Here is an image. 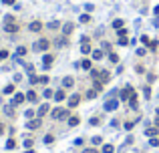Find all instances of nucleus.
<instances>
[{"label": "nucleus", "mask_w": 159, "mask_h": 153, "mask_svg": "<svg viewBox=\"0 0 159 153\" xmlns=\"http://www.w3.org/2000/svg\"><path fill=\"white\" fill-rule=\"evenodd\" d=\"M117 34H119V37L123 38V37H125V34H127V30H125V28H119V30H117Z\"/></svg>", "instance_id": "obj_36"}, {"label": "nucleus", "mask_w": 159, "mask_h": 153, "mask_svg": "<svg viewBox=\"0 0 159 153\" xmlns=\"http://www.w3.org/2000/svg\"><path fill=\"white\" fill-rule=\"evenodd\" d=\"M24 115H26V117L30 119V117H34V111H32V109H28V111H26V113H24Z\"/></svg>", "instance_id": "obj_39"}, {"label": "nucleus", "mask_w": 159, "mask_h": 153, "mask_svg": "<svg viewBox=\"0 0 159 153\" xmlns=\"http://www.w3.org/2000/svg\"><path fill=\"white\" fill-rule=\"evenodd\" d=\"M46 48H50V40L48 38H40L34 42V50H46Z\"/></svg>", "instance_id": "obj_2"}, {"label": "nucleus", "mask_w": 159, "mask_h": 153, "mask_svg": "<svg viewBox=\"0 0 159 153\" xmlns=\"http://www.w3.org/2000/svg\"><path fill=\"white\" fill-rule=\"evenodd\" d=\"M4 93H6V95L14 93V85H8V87H4Z\"/></svg>", "instance_id": "obj_26"}, {"label": "nucleus", "mask_w": 159, "mask_h": 153, "mask_svg": "<svg viewBox=\"0 0 159 153\" xmlns=\"http://www.w3.org/2000/svg\"><path fill=\"white\" fill-rule=\"evenodd\" d=\"M24 147H32V139H26L24 141Z\"/></svg>", "instance_id": "obj_41"}, {"label": "nucleus", "mask_w": 159, "mask_h": 153, "mask_svg": "<svg viewBox=\"0 0 159 153\" xmlns=\"http://www.w3.org/2000/svg\"><path fill=\"white\" fill-rule=\"evenodd\" d=\"M81 103V95H71V99H69V107H77Z\"/></svg>", "instance_id": "obj_6"}, {"label": "nucleus", "mask_w": 159, "mask_h": 153, "mask_svg": "<svg viewBox=\"0 0 159 153\" xmlns=\"http://www.w3.org/2000/svg\"><path fill=\"white\" fill-rule=\"evenodd\" d=\"M83 153H99V149H95V147H89V149H83Z\"/></svg>", "instance_id": "obj_33"}, {"label": "nucleus", "mask_w": 159, "mask_h": 153, "mask_svg": "<svg viewBox=\"0 0 159 153\" xmlns=\"http://www.w3.org/2000/svg\"><path fill=\"white\" fill-rule=\"evenodd\" d=\"M145 135H147V137H155V135H157V127H151V129H145Z\"/></svg>", "instance_id": "obj_18"}, {"label": "nucleus", "mask_w": 159, "mask_h": 153, "mask_svg": "<svg viewBox=\"0 0 159 153\" xmlns=\"http://www.w3.org/2000/svg\"><path fill=\"white\" fill-rule=\"evenodd\" d=\"M93 59L95 61H101L103 59V50H93Z\"/></svg>", "instance_id": "obj_21"}, {"label": "nucleus", "mask_w": 159, "mask_h": 153, "mask_svg": "<svg viewBox=\"0 0 159 153\" xmlns=\"http://www.w3.org/2000/svg\"><path fill=\"white\" fill-rule=\"evenodd\" d=\"M39 83H42V85H46V83H48V76H46V75L39 76Z\"/></svg>", "instance_id": "obj_31"}, {"label": "nucleus", "mask_w": 159, "mask_h": 153, "mask_svg": "<svg viewBox=\"0 0 159 153\" xmlns=\"http://www.w3.org/2000/svg\"><path fill=\"white\" fill-rule=\"evenodd\" d=\"M91 141H93V145H101V143H103V139H101V137H93Z\"/></svg>", "instance_id": "obj_30"}, {"label": "nucleus", "mask_w": 159, "mask_h": 153, "mask_svg": "<svg viewBox=\"0 0 159 153\" xmlns=\"http://www.w3.org/2000/svg\"><path fill=\"white\" fill-rule=\"evenodd\" d=\"M52 61H54V57H52V54H44V57H42V67H44V69H50Z\"/></svg>", "instance_id": "obj_4"}, {"label": "nucleus", "mask_w": 159, "mask_h": 153, "mask_svg": "<svg viewBox=\"0 0 159 153\" xmlns=\"http://www.w3.org/2000/svg\"><path fill=\"white\" fill-rule=\"evenodd\" d=\"M149 46H151V48L155 50V48H157V40H151V42H149Z\"/></svg>", "instance_id": "obj_40"}, {"label": "nucleus", "mask_w": 159, "mask_h": 153, "mask_svg": "<svg viewBox=\"0 0 159 153\" xmlns=\"http://www.w3.org/2000/svg\"><path fill=\"white\" fill-rule=\"evenodd\" d=\"M52 141H54V137H52V135H46V137H44V143H46V145H50Z\"/></svg>", "instance_id": "obj_29"}, {"label": "nucleus", "mask_w": 159, "mask_h": 153, "mask_svg": "<svg viewBox=\"0 0 159 153\" xmlns=\"http://www.w3.org/2000/svg\"><path fill=\"white\" fill-rule=\"evenodd\" d=\"M141 42H143V44H149L151 40H149V38H147V37H141Z\"/></svg>", "instance_id": "obj_42"}, {"label": "nucleus", "mask_w": 159, "mask_h": 153, "mask_svg": "<svg viewBox=\"0 0 159 153\" xmlns=\"http://www.w3.org/2000/svg\"><path fill=\"white\" fill-rule=\"evenodd\" d=\"M79 20L83 22V24H87V22L91 20V16H89V14H81V18H79Z\"/></svg>", "instance_id": "obj_25"}, {"label": "nucleus", "mask_w": 159, "mask_h": 153, "mask_svg": "<svg viewBox=\"0 0 159 153\" xmlns=\"http://www.w3.org/2000/svg\"><path fill=\"white\" fill-rule=\"evenodd\" d=\"M125 129H129V131H131V129H133V121H127V123H125Z\"/></svg>", "instance_id": "obj_38"}, {"label": "nucleus", "mask_w": 159, "mask_h": 153, "mask_svg": "<svg viewBox=\"0 0 159 153\" xmlns=\"http://www.w3.org/2000/svg\"><path fill=\"white\" fill-rule=\"evenodd\" d=\"M24 99H26V95L16 93V95H14V99H12V105H14V107H18V105H22V103H24Z\"/></svg>", "instance_id": "obj_3"}, {"label": "nucleus", "mask_w": 159, "mask_h": 153, "mask_svg": "<svg viewBox=\"0 0 159 153\" xmlns=\"http://www.w3.org/2000/svg\"><path fill=\"white\" fill-rule=\"evenodd\" d=\"M65 97H67V93H65V89H61V91H56V93H54V97H52V99H54V101H63Z\"/></svg>", "instance_id": "obj_13"}, {"label": "nucleus", "mask_w": 159, "mask_h": 153, "mask_svg": "<svg viewBox=\"0 0 159 153\" xmlns=\"http://www.w3.org/2000/svg\"><path fill=\"white\" fill-rule=\"evenodd\" d=\"M30 131H34V129H39L40 127V119H34V121H28V125H26Z\"/></svg>", "instance_id": "obj_11"}, {"label": "nucleus", "mask_w": 159, "mask_h": 153, "mask_svg": "<svg viewBox=\"0 0 159 153\" xmlns=\"http://www.w3.org/2000/svg\"><path fill=\"white\" fill-rule=\"evenodd\" d=\"M121 26H123V20H119V18L113 20V28H121Z\"/></svg>", "instance_id": "obj_27"}, {"label": "nucleus", "mask_w": 159, "mask_h": 153, "mask_svg": "<svg viewBox=\"0 0 159 153\" xmlns=\"http://www.w3.org/2000/svg\"><path fill=\"white\" fill-rule=\"evenodd\" d=\"M50 97H54V93H52L50 89H46V91H44V99H50Z\"/></svg>", "instance_id": "obj_28"}, {"label": "nucleus", "mask_w": 159, "mask_h": 153, "mask_svg": "<svg viewBox=\"0 0 159 153\" xmlns=\"http://www.w3.org/2000/svg\"><path fill=\"white\" fill-rule=\"evenodd\" d=\"M4 30H6V32H18V24H14V22H8V24L4 26Z\"/></svg>", "instance_id": "obj_9"}, {"label": "nucleus", "mask_w": 159, "mask_h": 153, "mask_svg": "<svg viewBox=\"0 0 159 153\" xmlns=\"http://www.w3.org/2000/svg\"><path fill=\"white\" fill-rule=\"evenodd\" d=\"M6 57H8V50H4V48H2V50H0V61H4Z\"/></svg>", "instance_id": "obj_32"}, {"label": "nucleus", "mask_w": 159, "mask_h": 153, "mask_svg": "<svg viewBox=\"0 0 159 153\" xmlns=\"http://www.w3.org/2000/svg\"><path fill=\"white\" fill-rule=\"evenodd\" d=\"M97 93H99L97 89H91V91L87 93V99H95V97H97Z\"/></svg>", "instance_id": "obj_22"}, {"label": "nucleus", "mask_w": 159, "mask_h": 153, "mask_svg": "<svg viewBox=\"0 0 159 153\" xmlns=\"http://www.w3.org/2000/svg\"><path fill=\"white\" fill-rule=\"evenodd\" d=\"M48 111H50V105H48V103H44V105H40L39 113H36V115H39V119H40V117H44V115L48 113Z\"/></svg>", "instance_id": "obj_5"}, {"label": "nucleus", "mask_w": 159, "mask_h": 153, "mask_svg": "<svg viewBox=\"0 0 159 153\" xmlns=\"http://www.w3.org/2000/svg\"><path fill=\"white\" fill-rule=\"evenodd\" d=\"M14 147H16V141L14 139H8L6 141V149H14Z\"/></svg>", "instance_id": "obj_23"}, {"label": "nucleus", "mask_w": 159, "mask_h": 153, "mask_svg": "<svg viewBox=\"0 0 159 153\" xmlns=\"http://www.w3.org/2000/svg\"><path fill=\"white\" fill-rule=\"evenodd\" d=\"M155 127H159V117H157V121H155Z\"/></svg>", "instance_id": "obj_46"}, {"label": "nucleus", "mask_w": 159, "mask_h": 153, "mask_svg": "<svg viewBox=\"0 0 159 153\" xmlns=\"http://www.w3.org/2000/svg\"><path fill=\"white\" fill-rule=\"evenodd\" d=\"M73 85H75V79H73V76H65V79H63V87H65V89H71Z\"/></svg>", "instance_id": "obj_7"}, {"label": "nucleus", "mask_w": 159, "mask_h": 153, "mask_svg": "<svg viewBox=\"0 0 159 153\" xmlns=\"http://www.w3.org/2000/svg\"><path fill=\"white\" fill-rule=\"evenodd\" d=\"M143 93H145V97H147V99L151 97V89H149V87H145V89H143Z\"/></svg>", "instance_id": "obj_34"}, {"label": "nucleus", "mask_w": 159, "mask_h": 153, "mask_svg": "<svg viewBox=\"0 0 159 153\" xmlns=\"http://www.w3.org/2000/svg\"><path fill=\"white\" fill-rule=\"evenodd\" d=\"M109 61H111V63H119V57H117L115 52H109Z\"/></svg>", "instance_id": "obj_24"}, {"label": "nucleus", "mask_w": 159, "mask_h": 153, "mask_svg": "<svg viewBox=\"0 0 159 153\" xmlns=\"http://www.w3.org/2000/svg\"><path fill=\"white\" fill-rule=\"evenodd\" d=\"M26 54V46H18L16 48V57H24Z\"/></svg>", "instance_id": "obj_20"}, {"label": "nucleus", "mask_w": 159, "mask_h": 153, "mask_svg": "<svg viewBox=\"0 0 159 153\" xmlns=\"http://www.w3.org/2000/svg\"><path fill=\"white\" fill-rule=\"evenodd\" d=\"M73 28H75V26H73V24H71V22H67V24H65V26H63V34H65V37H69V34H71V32H73Z\"/></svg>", "instance_id": "obj_12"}, {"label": "nucleus", "mask_w": 159, "mask_h": 153, "mask_svg": "<svg viewBox=\"0 0 159 153\" xmlns=\"http://www.w3.org/2000/svg\"><path fill=\"white\" fill-rule=\"evenodd\" d=\"M101 151H103V153H115V147H113V145H111V143H105V145H103V149H101Z\"/></svg>", "instance_id": "obj_16"}, {"label": "nucleus", "mask_w": 159, "mask_h": 153, "mask_svg": "<svg viewBox=\"0 0 159 153\" xmlns=\"http://www.w3.org/2000/svg\"><path fill=\"white\" fill-rule=\"evenodd\" d=\"M28 28H30L32 32H39L40 28H42V24H40V22H30V26H28Z\"/></svg>", "instance_id": "obj_17"}, {"label": "nucleus", "mask_w": 159, "mask_h": 153, "mask_svg": "<svg viewBox=\"0 0 159 153\" xmlns=\"http://www.w3.org/2000/svg\"><path fill=\"white\" fill-rule=\"evenodd\" d=\"M2 133H4V125L0 123V135H2Z\"/></svg>", "instance_id": "obj_44"}, {"label": "nucleus", "mask_w": 159, "mask_h": 153, "mask_svg": "<svg viewBox=\"0 0 159 153\" xmlns=\"http://www.w3.org/2000/svg\"><path fill=\"white\" fill-rule=\"evenodd\" d=\"M26 99H28L30 103H39V95H36L34 91H28V93H26Z\"/></svg>", "instance_id": "obj_10"}, {"label": "nucleus", "mask_w": 159, "mask_h": 153, "mask_svg": "<svg viewBox=\"0 0 159 153\" xmlns=\"http://www.w3.org/2000/svg\"><path fill=\"white\" fill-rule=\"evenodd\" d=\"M99 123H101L99 117H93V119H91V125H99Z\"/></svg>", "instance_id": "obj_35"}, {"label": "nucleus", "mask_w": 159, "mask_h": 153, "mask_svg": "<svg viewBox=\"0 0 159 153\" xmlns=\"http://www.w3.org/2000/svg\"><path fill=\"white\" fill-rule=\"evenodd\" d=\"M117 105H119V103H117L115 99H111V101L105 103V111H113V109H117Z\"/></svg>", "instance_id": "obj_8"}, {"label": "nucleus", "mask_w": 159, "mask_h": 153, "mask_svg": "<svg viewBox=\"0 0 159 153\" xmlns=\"http://www.w3.org/2000/svg\"><path fill=\"white\" fill-rule=\"evenodd\" d=\"M81 52H83V54H89V52H91V44H89V42H81Z\"/></svg>", "instance_id": "obj_14"}, {"label": "nucleus", "mask_w": 159, "mask_h": 153, "mask_svg": "<svg viewBox=\"0 0 159 153\" xmlns=\"http://www.w3.org/2000/svg\"><path fill=\"white\" fill-rule=\"evenodd\" d=\"M50 117H52V119H56V121H63V119H69V111H67V109H63V107H56V109H52V111H50Z\"/></svg>", "instance_id": "obj_1"}, {"label": "nucleus", "mask_w": 159, "mask_h": 153, "mask_svg": "<svg viewBox=\"0 0 159 153\" xmlns=\"http://www.w3.org/2000/svg\"><path fill=\"white\" fill-rule=\"evenodd\" d=\"M59 26H61L59 22H50V24H48V28H52V30H54V28H59Z\"/></svg>", "instance_id": "obj_37"}, {"label": "nucleus", "mask_w": 159, "mask_h": 153, "mask_svg": "<svg viewBox=\"0 0 159 153\" xmlns=\"http://www.w3.org/2000/svg\"><path fill=\"white\" fill-rule=\"evenodd\" d=\"M79 117H77V115H73V117H69V127H77V125H79Z\"/></svg>", "instance_id": "obj_15"}, {"label": "nucleus", "mask_w": 159, "mask_h": 153, "mask_svg": "<svg viewBox=\"0 0 159 153\" xmlns=\"http://www.w3.org/2000/svg\"><path fill=\"white\" fill-rule=\"evenodd\" d=\"M4 4H14V0H2Z\"/></svg>", "instance_id": "obj_43"}, {"label": "nucleus", "mask_w": 159, "mask_h": 153, "mask_svg": "<svg viewBox=\"0 0 159 153\" xmlns=\"http://www.w3.org/2000/svg\"><path fill=\"white\" fill-rule=\"evenodd\" d=\"M79 67H83V69H87V71H89V69H91V61H89V59H83V61L79 63Z\"/></svg>", "instance_id": "obj_19"}, {"label": "nucleus", "mask_w": 159, "mask_h": 153, "mask_svg": "<svg viewBox=\"0 0 159 153\" xmlns=\"http://www.w3.org/2000/svg\"><path fill=\"white\" fill-rule=\"evenodd\" d=\"M155 14H157V16H159V6H155Z\"/></svg>", "instance_id": "obj_45"}]
</instances>
